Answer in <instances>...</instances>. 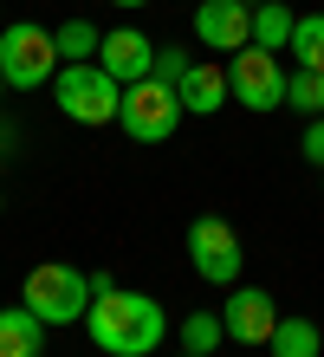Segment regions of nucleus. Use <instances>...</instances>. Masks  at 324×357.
<instances>
[{
    "label": "nucleus",
    "instance_id": "nucleus-1",
    "mask_svg": "<svg viewBox=\"0 0 324 357\" xmlns=\"http://www.w3.org/2000/svg\"><path fill=\"white\" fill-rule=\"evenodd\" d=\"M84 331H91L98 351L111 357H149L162 351V331H169V312L149 299V292H91V312H84Z\"/></svg>",
    "mask_w": 324,
    "mask_h": 357
},
{
    "label": "nucleus",
    "instance_id": "nucleus-20",
    "mask_svg": "<svg viewBox=\"0 0 324 357\" xmlns=\"http://www.w3.org/2000/svg\"><path fill=\"white\" fill-rule=\"evenodd\" d=\"M305 156L324 169V117H305Z\"/></svg>",
    "mask_w": 324,
    "mask_h": 357
},
{
    "label": "nucleus",
    "instance_id": "nucleus-11",
    "mask_svg": "<svg viewBox=\"0 0 324 357\" xmlns=\"http://www.w3.org/2000/svg\"><path fill=\"white\" fill-rule=\"evenodd\" d=\"M176 98H182V111H188V117H214V111H221V104L233 98L227 66H214V59H194V66H188V78L176 85Z\"/></svg>",
    "mask_w": 324,
    "mask_h": 357
},
{
    "label": "nucleus",
    "instance_id": "nucleus-5",
    "mask_svg": "<svg viewBox=\"0 0 324 357\" xmlns=\"http://www.w3.org/2000/svg\"><path fill=\"white\" fill-rule=\"evenodd\" d=\"M0 72H7L13 91H39L59 78V46L46 26H33V20H13V26H0Z\"/></svg>",
    "mask_w": 324,
    "mask_h": 357
},
{
    "label": "nucleus",
    "instance_id": "nucleus-19",
    "mask_svg": "<svg viewBox=\"0 0 324 357\" xmlns=\"http://www.w3.org/2000/svg\"><path fill=\"white\" fill-rule=\"evenodd\" d=\"M188 66H194V59H188L182 46H156V66H149V78H162V85H182Z\"/></svg>",
    "mask_w": 324,
    "mask_h": 357
},
{
    "label": "nucleus",
    "instance_id": "nucleus-15",
    "mask_svg": "<svg viewBox=\"0 0 324 357\" xmlns=\"http://www.w3.org/2000/svg\"><path fill=\"white\" fill-rule=\"evenodd\" d=\"M292 7L286 0H259L253 7V46H266V52H286V39H292Z\"/></svg>",
    "mask_w": 324,
    "mask_h": 357
},
{
    "label": "nucleus",
    "instance_id": "nucleus-4",
    "mask_svg": "<svg viewBox=\"0 0 324 357\" xmlns=\"http://www.w3.org/2000/svg\"><path fill=\"white\" fill-rule=\"evenodd\" d=\"M52 91H59V111L72 117V123H117L123 85L98 66V59H84V66H59Z\"/></svg>",
    "mask_w": 324,
    "mask_h": 357
},
{
    "label": "nucleus",
    "instance_id": "nucleus-21",
    "mask_svg": "<svg viewBox=\"0 0 324 357\" xmlns=\"http://www.w3.org/2000/svg\"><path fill=\"white\" fill-rule=\"evenodd\" d=\"M117 7H149V0H117Z\"/></svg>",
    "mask_w": 324,
    "mask_h": 357
},
{
    "label": "nucleus",
    "instance_id": "nucleus-14",
    "mask_svg": "<svg viewBox=\"0 0 324 357\" xmlns=\"http://www.w3.org/2000/svg\"><path fill=\"white\" fill-rule=\"evenodd\" d=\"M286 52L298 59V72H324V13H298Z\"/></svg>",
    "mask_w": 324,
    "mask_h": 357
},
{
    "label": "nucleus",
    "instance_id": "nucleus-16",
    "mask_svg": "<svg viewBox=\"0 0 324 357\" xmlns=\"http://www.w3.org/2000/svg\"><path fill=\"white\" fill-rule=\"evenodd\" d=\"M52 46H59V66H84V59H98L104 33L91 26V20H65V26L52 33Z\"/></svg>",
    "mask_w": 324,
    "mask_h": 357
},
{
    "label": "nucleus",
    "instance_id": "nucleus-7",
    "mask_svg": "<svg viewBox=\"0 0 324 357\" xmlns=\"http://www.w3.org/2000/svg\"><path fill=\"white\" fill-rule=\"evenodd\" d=\"M188 260L194 273H201L208 286H240V234L221 221V215H201V221H188Z\"/></svg>",
    "mask_w": 324,
    "mask_h": 357
},
{
    "label": "nucleus",
    "instance_id": "nucleus-13",
    "mask_svg": "<svg viewBox=\"0 0 324 357\" xmlns=\"http://www.w3.org/2000/svg\"><path fill=\"white\" fill-rule=\"evenodd\" d=\"M272 357H318L324 351V331L311 319H298V312H279V325H272Z\"/></svg>",
    "mask_w": 324,
    "mask_h": 357
},
{
    "label": "nucleus",
    "instance_id": "nucleus-3",
    "mask_svg": "<svg viewBox=\"0 0 324 357\" xmlns=\"http://www.w3.org/2000/svg\"><path fill=\"white\" fill-rule=\"evenodd\" d=\"M182 98L176 85H162V78H137V85H123V104H117V123H123V137H137V143H169L182 130Z\"/></svg>",
    "mask_w": 324,
    "mask_h": 357
},
{
    "label": "nucleus",
    "instance_id": "nucleus-9",
    "mask_svg": "<svg viewBox=\"0 0 324 357\" xmlns=\"http://www.w3.org/2000/svg\"><path fill=\"white\" fill-rule=\"evenodd\" d=\"M221 325H227V338H233V344H266V338H272V325H279L272 292H259V286H233V292H227V305H221Z\"/></svg>",
    "mask_w": 324,
    "mask_h": 357
},
{
    "label": "nucleus",
    "instance_id": "nucleus-22",
    "mask_svg": "<svg viewBox=\"0 0 324 357\" xmlns=\"http://www.w3.org/2000/svg\"><path fill=\"white\" fill-rule=\"evenodd\" d=\"M0 91H7V72H0Z\"/></svg>",
    "mask_w": 324,
    "mask_h": 357
},
{
    "label": "nucleus",
    "instance_id": "nucleus-17",
    "mask_svg": "<svg viewBox=\"0 0 324 357\" xmlns=\"http://www.w3.org/2000/svg\"><path fill=\"white\" fill-rule=\"evenodd\" d=\"M227 338V325H221V312H188L182 319V351L194 357H214V344Z\"/></svg>",
    "mask_w": 324,
    "mask_h": 357
},
{
    "label": "nucleus",
    "instance_id": "nucleus-23",
    "mask_svg": "<svg viewBox=\"0 0 324 357\" xmlns=\"http://www.w3.org/2000/svg\"><path fill=\"white\" fill-rule=\"evenodd\" d=\"M182 357H194V351H182Z\"/></svg>",
    "mask_w": 324,
    "mask_h": 357
},
{
    "label": "nucleus",
    "instance_id": "nucleus-2",
    "mask_svg": "<svg viewBox=\"0 0 324 357\" xmlns=\"http://www.w3.org/2000/svg\"><path fill=\"white\" fill-rule=\"evenodd\" d=\"M20 305L46 325H84L91 312V273H78L72 260H39L20 286Z\"/></svg>",
    "mask_w": 324,
    "mask_h": 357
},
{
    "label": "nucleus",
    "instance_id": "nucleus-8",
    "mask_svg": "<svg viewBox=\"0 0 324 357\" xmlns=\"http://www.w3.org/2000/svg\"><path fill=\"white\" fill-rule=\"evenodd\" d=\"M194 39H201L208 52L253 46V7L247 0H201V7H194Z\"/></svg>",
    "mask_w": 324,
    "mask_h": 357
},
{
    "label": "nucleus",
    "instance_id": "nucleus-12",
    "mask_svg": "<svg viewBox=\"0 0 324 357\" xmlns=\"http://www.w3.org/2000/svg\"><path fill=\"white\" fill-rule=\"evenodd\" d=\"M39 344H46V319H33L26 305L0 312V357H39Z\"/></svg>",
    "mask_w": 324,
    "mask_h": 357
},
{
    "label": "nucleus",
    "instance_id": "nucleus-10",
    "mask_svg": "<svg viewBox=\"0 0 324 357\" xmlns=\"http://www.w3.org/2000/svg\"><path fill=\"white\" fill-rule=\"evenodd\" d=\"M98 66L111 72L117 85H137V78H149V66H156V39L137 33V26H117V33H104Z\"/></svg>",
    "mask_w": 324,
    "mask_h": 357
},
{
    "label": "nucleus",
    "instance_id": "nucleus-6",
    "mask_svg": "<svg viewBox=\"0 0 324 357\" xmlns=\"http://www.w3.org/2000/svg\"><path fill=\"white\" fill-rule=\"evenodd\" d=\"M286 66H279V52L266 46H240L227 59V85H233V104H247V111H279L286 104Z\"/></svg>",
    "mask_w": 324,
    "mask_h": 357
},
{
    "label": "nucleus",
    "instance_id": "nucleus-18",
    "mask_svg": "<svg viewBox=\"0 0 324 357\" xmlns=\"http://www.w3.org/2000/svg\"><path fill=\"white\" fill-rule=\"evenodd\" d=\"M286 104L305 117H324V72H292L286 78Z\"/></svg>",
    "mask_w": 324,
    "mask_h": 357
}]
</instances>
